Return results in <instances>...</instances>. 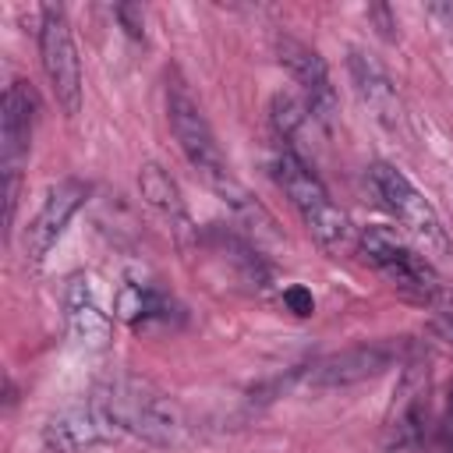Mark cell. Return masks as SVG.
I'll list each match as a JSON object with an SVG mask.
<instances>
[{"label":"cell","mask_w":453,"mask_h":453,"mask_svg":"<svg viewBox=\"0 0 453 453\" xmlns=\"http://www.w3.org/2000/svg\"><path fill=\"white\" fill-rule=\"evenodd\" d=\"M138 188H142V198L170 223V230L177 234V241H188L195 234L191 230V216H188V205L180 198V188H177V180L159 163H145L138 170Z\"/></svg>","instance_id":"cell-13"},{"label":"cell","mask_w":453,"mask_h":453,"mask_svg":"<svg viewBox=\"0 0 453 453\" xmlns=\"http://www.w3.org/2000/svg\"><path fill=\"white\" fill-rule=\"evenodd\" d=\"M85 198H88V184H81L74 177H67V180L50 188V195L39 205V212L25 226V258H28V265H39L50 255V248L60 241L64 226L71 223V216L81 209Z\"/></svg>","instance_id":"cell-8"},{"label":"cell","mask_w":453,"mask_h":453,"mask_svg":"<svg viewBox=\"0 0 453 453\" xmlns=\"http://www.w3.org/2000/svg\"><path fill=\"white\" fill-rule=\"evenodd\" d=\"M442 333L453 340V308H446V311H442Z\"/></svg>","instance_id":"cell-17"},{"label":"cell","mask_w":453,"mask_h":453,"mask_svg":"<svg viewBox=\"0 0 453 453\" xmlns=\"http://www.w3.org/2000/svg\"><path fill=\"white\" fill-rule=\"evenodd\" d=\"M39 60H42V71H46L57 106L67 117H74L81 110V60H78L64 7L39 11Z\"/></svg>","instance_id":"cell-6"},{"label":"cell","mask_w":453,"mask_h":453,"mask_svg":"<svg viewBox=\"0 0 453 453\" xmlns=\"http://www.w3.org/2000/svg\"><path fill=\"white\" fill-rule=\"evenodd\" d=\"M283 304L294 311V315H311L315 311V297H311V290H304V287H287L283 290Z\"/></svg>","instance_id":"cell-15"},{"label":"cell","mask_w":453,"mask_h":453,"mask_svg":"<svg viewBox=\"0 0 453 453\" xmlns=\"http://www.w3.org/2000/svg\"><path fill=\"white\" fill-rule=\"evenodd\" d=\"M372 188L379 195V202L393 212V219L432 255H446L449 251V237L446 226L439 219V212L432 209V202L389 163H375L372 166Z\"/></svg>","instance_id":"cell-5"},{"label":"cell","mask_w":453,"mask_h":453,"mask_svg":"<svg viewBox=\"0 0 453 453\" xmlns=\"http://www.w3.org/2000/svg\"><path fill=\"white\" fill-rule=\"evenodd\" d=\"M396 361V347L393 343H361L340 354L322 357L319 365H311L308 382L311 386H350V382H365L379 372H386Z\"/></svg>","instance_id":"cell-10"},{"label":"cell","mask_w":453,"mask_h":453,"mask_svg":"<svg viewBox=\"0 0 453 453\" xmlns=\"http://www.w3.org/2000/svg\"><path fill=\"white\" fill-rule=\"evenodd\" d=\"M347 67H350L354 92H357V99L372 110V117H375L379 124H386L389 131L403 127V106H400V96H396V88H393L386 67H382L372 53H361V50L350 53Z\"/></svg>","instance_id":"cell-11"},{"label":"cell","mask_w":453,"mask_h":453,"mask_svg":"<svg viewBox=\"0 0 453 453\" xmlns=\"http://www.w3.org/2000/svg\"><path fill=\"white\" fill-rule=\"evenodd\" d=\"M276 53H280V64L287 67V74L294 78V85L301 88V99L308 103V110L319 120H329L336 113V88H333L329 67L319 57V50H311L308 42H301L294 35H280Z\"/></svg>","instance_id":"cell-9"},{"label":"cell","mask_w":453,"mask_h":453,"mask_svg":"<svg viewBox=\"0 0 453 453\" xmlns=\"http://www.w3.org/2000/svg\"><path fill=\"white\" fill-rule=\"evenodd\" d=\"M110 439V432L103 428V421L96 418L92 407H71V411H60L57 418H50V425L42 428V442L53 449V453H78V449H88L96 442Z\"/></svg>","instance_id":"cell-14"},{"label":"cell","mask_w":453,"mask_h":453,"mask_svg":"<svg viewBox=\"0 0 453 453\" xmlns=\"http://www.w3.org/2000/svg\"><path fill=\"white\" fill-rule=\"evenodd\" d=\"M357 244L365 251V258L407 297L425 301V304H446L449 308V290L442 283V276L435 273V265L418 255L411 244H403L393 230L386 226H365L357 234Z\"/></svg>","instance_id":"cell-4"},{"label":"cell","mask_w":453,"mask_h":453,"mask_svg":"<svg viewBox=\"0 0 453 453\" xmlns=\"http://www.w3.org/2000/svg\"><path fill=\"white\" fill-rule=\"evenodd\" d=\"M64 319L67 333L85 347H106L113 333V319L96 301V287L88 276H74L64 290Z\"/></svg>","instance_id":"cell-12"},{"label":"cell","mask_w":453,"mask_h":453,"mask_svg":"<svg viewBox=\"0 0 453 453\" xmlns=\"http://www.w3.org/2000/svg\"><path fill=\"white\" fill-rule=\"evenodd\" d=\"M166 120H170V131H173L184 159L209 180V188L216 195H223V202H230V205L241 202L248 191L230 173V166L223 159V149H219V142H216V134H212L202 106L195 103V96L188 92V85L180 81L177 71L166 78Z\"/></svg>","instance_id":"cell-2"},{"label":"cell","mask_w":453,"mask_h":453,"mask_svg":"<svg viewBox=\"0 0 453 453\" xmlns=\"http://www.w3.org/2000/svg\"><path fill=\"white\" fill-rule=\"evenodd\" d=\"M117 18L124 21L131 39H142V7H117Z\"/></svg>","instance_id":"cell-16"},{"label":"cell","mask_w":453,"mask_h":453,"mask_svg":"<svg viewBox=\"0 0 453 453\" xmlns=\"http://www.w3.org/2000/svg\"><path fill=\"white\" fill-rule=\"evenodd\" d=\"M273 177L283 188V195L290 198V205L297 209L301 223L308 226V234L326 248V251H343L350 244V219L347 212L329 198V191L322 188L319 173L311 170V163L304 156H297L287 145H276L273 156Z\"/></svg>","instance_id":"cell-3"},{"label":"cell","mask_w":453,"mask_h":453,"mask_svg":"<svg viewBox=\"0 0 453 453\" xmlns=\"http://www.w3.org/2000/svg\"><path fill=\"white\" fill-rule=\"evenodd\" d=\"M88 407L96 411V418L103 421L110 439L113 435H138L152 446H170L180 439V428H184L177 403L166 393L152 389L142 379H127V375L103 382L92 393Z\"/></svg>","instance_id":"cell-1"},{"label":"cell","mask_w":453,"mask_h":453,"mask_svg":"<svg viewBox=\"0 0 453 453\" xmlns=\"http://www.w3.org/2000/svg\"><path fill=\"white\" fill-rule=\"evenodd\" d=\"M32 127H35V96L25 81H11L4 92V120H0V163H4V177H7V188H4L7 223H14L18 173H21V163L28 159Z\"/></svg>","instance_id":"cell-7"}]
</instances>
